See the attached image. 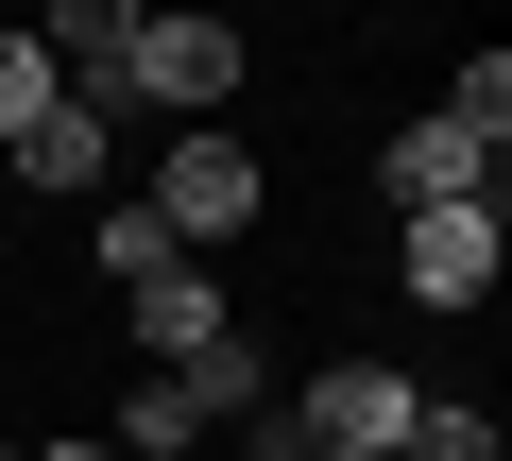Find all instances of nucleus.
I'll use <instances>...</instances> for the list:
<instances>
[{
    "label": "nucleus",
    "instance_id": "nucleus-7",
    "mask_svg": "<svg viewBox=\"0 0 512 461\" xmlns=\"http://www.w3.org/2000/svg\"><path fill=\"white\" fill-rule=\"evenodd\" d=\"M103 154H120V120H86V103H52L18 154H0V171H18V188H52V205H103Z\"/></svg>",
    "mask_w": 512,
    "mask_h": 461
},
{
    "label": "nucleus",
    "instance_id": "nucleus-11",
    "mask_svg": "<svg viewBox=\"0 0 512 461\" xmlns=\"http://www.w3.org/2000/svg\"><path fill=\"white\" fill-rule=\"evenodd\" d=\"M393 461H495V410H461V393H427V410H410V444H393Z\"/></svg>",
    "mask_w": 512,
    "mask_h": 461
},
{
    "label": "nucleus",
    "instance_id": "nucleus-3",
    "mask_svg": "<svg viewBox=\"0 0 512 461\" xmlns=\"http://www.w3.org/2000/svg\"><path fill=\"white\" fill-rule=\"evenodd\" d=\"M256 52L222 35V18H137V69H120V103H171V120H222V86H239Z\"/></svg>",
    "mask_w": 512,
    "mask_h": 461
},
{
    "label": "nucleus",
    "instance_id": "nucleus-13",
    "mask_svg": "<svg viewBox=\"0 0 512 461\" xmlns=\"http://www.w3.org/2000/svg\"><path fill=\"white\" fill-rule=\"evenodd\" d=\"M0 461H120V444H0Z\"/></svg>",
    "mask_w": 512,
    "mask_h": 461
},
{
    "label": "nucleus",
    "instance_id": "nucleus-9",
    "mask_svg": "<svg viewBox=\"0 0 512 461\" xmlns=\"http://www.w3.org/2000/svg\"><path fill=\"white\" fill-rule=\"evenodd\" d=\"M427 120H461V137H478V154H495V137H512V52H461V86H444V103H427Z\"/></svg>",
    "mask_w": 512,
    "mask_h": 461
},
{
    "label": "nucleus",
    "instance_id": "nucleus-5",
    "mask_svg": "<svg viewBox=\"0 0 512 461\" xmlns=\"http://www.w3.org/2000/svg\"><path fill=\"white\" fill-rule=\"evenodd\" d=\"M120 325L154 342V376H188V359H222V342H239V308H222V274H205V257L137 274V291H120Z\"/></svg>",
    "mask_w": 512,
    "mask_h": 461
},
{
    "label": "nucleus",
    "instance_id": "nucleus-12",
    "mask_svg": "<svg viewBox=\"0 0 512 461\" xmlns=\"http://www.w3.org/2000/svg\"><path fill=\"white\" fill-rule=\"evenodd\" d=\"M35 120H52V69H35V35H0V154H18Z\"/></svg>",
    "mask_w": 512,
    "mask_h": 461
},
{
    "label": "nucleus",
    "instance_id": "nucleus-2",
    "mask_svg": "<svg viewBox=\"0 0 512 461\" xmlns=\"http://www.w3.org/2000/svg\"><path fill=\"white\" fill-rule=\"evenodd\" d=\"M410 410H427V393H410L393 359H325V376L291 393V427H308V461H393V444H410Z\"/></svg>",
    "mask_w": 512,
    "mask_h": 461
},
{
    "label": "nucleus",
    "instance_id": "nucleus-10",
    "mask_svg": "<svg viewBox=\"0 0 512 461\" xmlns=\"http://www.w3.org/2000/svg\"><path fill=\"white\" fill-rule=\"evenodd\" d=\"M137 274H171V222L120 188V205H103V291H137Z\"/></svg>",
    "mask_w": 512,
    "mask_h": 461
},
{
    "label": "nucleus",
    "instance_id": "nucleus-1",
    "mask_svg": "<svg viewBox=\"0 0 512 461\" xmlns=\"http://www.w3.org/2000/svg\"><path fill=\"white\" fill-rule=\"evenodd\" d=\"M137 205L171 222V257H222V240H239V222H256V205H274V171H256V154H239L222 120H188V137H171V171H154Z\"/></svg>",
    "mask_w": 512,
    "mask_h": 461
},
{
    "label": "nucleus",
    "instance_id": "nucleus-4",
    "mask_svg": "<svg viewBox=\"0 0 512 461\" xmlns=\"http://www.w3.org/2000/svg\"><path fill=\"white\" fill-rule=\"evenodd\" d=\"M393 274H410V308H478V291L512 274V222H495V205H427L410 240H393Z\"/></svg>",
    "mask_w": 512,
    "mask_h": 461
},
{
    "label": "nucleus",
    "instance_id": "nucleus-8",
    "mask_svg": "<svg viewBox=\"0 0 512 461\" xmlns=\"http://www.w3.org/2000/svg\"><path fill=\"white\" fill-rule=\"evenodd\" d=\"M188 444H205V393L188 376H137L120 393V461H188Z\"/></svg>",
    "mask_w": 512,
    "mask_h": 461
},
{
    "label": "nucleus",
    "instance_id": "nucleus-6",
    "mask_svg": "<svg viewBox=\"0 0 512 461\" xmlns=\"http://www.w3.org/2000/svg\"><path fill=\"white\" fill-rule=\"evenodd\" d=\"M376 188H393V222H427V205H495V154H478L461 120H410V137L376 154Z\"/></svg>",
    "mask_w": 512,
    "mask_h": 461
}]
</instances>
